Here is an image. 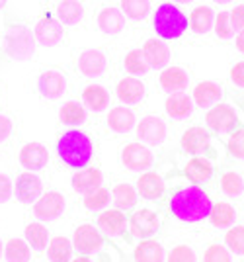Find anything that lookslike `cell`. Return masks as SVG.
<instances>
[{
  "label": "cell",
  "instance_id": "33",
  "mask_svg": "<svg viewBox=\"0 0 244 262\" xmlns=\"http://www.w3.org/2000/svg\"><path fill=\"white\" fill-rule=\"evenodd\" d=\"M123 69H125L129 75H135V77L149 75V71H151V67L144 61L141 49H129V51L125 53V57H123Z\"/></svg>",
  "mask_w": 244,
  "mask_h": 262
},
{
  "label": "cell",
  "instance_id": "35",
  "mask_svg": "<svg viewBox=\"0 0 244 262\" xmlns=\"http://www.w3.org/2000/svg\"><path fill=\"white\" fill-rule=\"evenodd\" d=\"M111 202L117 206V209H131L137 204V190L127 182H121L113 188Z\"/></svg>",
  "mask_w": 244,
  "mask_h": 262
},
{
  "label": "cell",
  "instance_id": "5",
  "mask_svg": "<svg viewBox=\"0 0 244 262\" xmlns=\"http://www.w3.org/2000/svg\"><path fill=\"white\" fill-rule=\"evenodd\" d=\"M34 35L37 45L55 47V45L63 43V39L67 37V32H65V24L57 18L55 12L45 10L41 14V18L35 22Z\"/></svg>",
  "mask_w": 244,
  "mask_h": 262
},
{
  "label": "cell",
  "instance_id": "19",
  "mask_svg": "<svg viewBox=\"0 0 244 262\" xmlns=\"http://www.w3.org/2000/svg\"><path fill=\"white\" fill-rule=\"evenodd\" d=\"M209 131L200 127V125H193V127H189V129L184 131V135H182V149L189 155H203L207 151V147H209Z\"/></svg>",
  "mask_w": 244,
  "mask_h": 262
},
{
  "label": "cell",
  "instance_id": "3",
  "mask_svg": "<svg viewBox=\"0 0 244 262\" xmlns=\"http://www.w3.org/2000/svg\"><path fill=\"white\" fill-rule=\"evenodd\" d=\"M188 16L178 8L174 2H162L153 14V30L164 41L180 39L188 32Z\"/></svg>",
  "mask_w": 244,
  "mask_h": 262
},
{
  "label": "cell",
  "instance_id": "27",
  "mask_svg": "<svg viewBox=\"0 0 244 262\" xmlns=\"http://www.w3.org/2000/svg\"><path fill=\"white\" fill-rule=\"evenodd\" d=\"M108 127L113 133H129L135 127V114L125 106H117V108H111L108 114Z\"/></svg>",
  "mask_w": 244,
  "mask_h": 262
},
{
  "label": "cell",
  "instance_id": "50",
  "mask_svg": "<svg viewBox=\"0 0 244 262\" xmlns=\"http://www.w3.org/2000/svg\"><path fill=\"white\" fill-rule=\"evenodd\" d=\"M12 133V120L8 116L0 114V143H4Z\"/></svg>",
  "mask_w": 244,
  "mask_h": 262
},
{
  "label": "cell",
  "instance_id": "52",
  "mask_svg": "<svg viewBox=\"0 0 244 262\" xmlns=\"http://www.w3.org/2000/svg\"><path fill=\"white\" fill-rule=\"evenodd\" d=\"M172 2H176V4H191L193 0H172Z\"/></svg>",
  "mask_w": 244,
  "mask_h": 262
},
{
  "label": "cell",
  "instance_id": "36",
  "mask_svg": "<svg viewBox=\"0 0 244 262\" xmlns=\"http://www.w3.org/2000/svg\"><path fill=\"white\" fill-rule=\"evenodd\" d=\"M59 120L67 125H80L86 121V110L78 102H65L59 110Z\"/></svg>",
  "mask_w": 244,
  "mask_h": 262
},
{
  "label": "cell",
  "instance_id": "56",
  "mask_svg": "<svg viewBox=\"0 0 244 262\" xmlns=\"http://www.w3.org/2000/svg\"><path fill=\"white\" fill-rule=\"evenodd\" d=\"M0 254H2V241H0Z\"/></svg>",
  "mask_w": 244,
  "mask_h": 262
},
{
  "label": "cell",
  "instance_id": "21",
  "mask_svg": "<svg viewBox=\"0 0 244 262\" xmlns=\"http://www.w3.org/2000/svg\"><path fill=\"white\" fill-rule=\"evenodd\" d=\"M215 172V166L211 163L207 157H200L196 155L191 161H188V164L184 166V174L189 182L193 184H203V182H209Z\"/></svg>",
  "mask_w": 244,
  "mask_h": 262
},
{
  "label": "cell",
  "instance_id": "49",
  "mask_svg": "<svg viewBox=\"0 0 244 262\" xmlns=\"http://www.w3.org/2000/svg\"><path fill=\"white\" fill-rule=\"evenodd\" d=\"M231 80H233L234 86L244 88V61H238V63L233 65V69H231Z\"/></svg>",
  "mask_w": 244,
  "mask_h": 262
},
{
  "label": "cell",
  "instance_id": "15",
  "mask_svg": "<svg viewBox=\"0 0 244 262\" xmlns=\"http://www.w3.org/2000/svg\"><path fill=\"white\" fill-rule=\"evenodd\" d=\"M43 192V182L39 176H35L34 172H23L18 176L16 180V198L22 204H35L39 196Z\"/></svg>",
  "mask_w": 244,
  "mask_h": 262
},
{
  "label": "cell",
  "instance_id": "11",
  "mask_svg": "<svg viewBox=\"0 0 244 262\" xmlns=\"http://www.w3.org/2000/svg\"><path fill=\"white\" fill-rule=\"evenodd\" d=\"M96 26L104 35H119L127 28V18L121 12V8L104 6L96 16Z\"/></svg>",
  "mask_w": 244,
  "mask_h": 262
},
{
  "label": "cell",
  "instance_id": "28",
  "mask_svg": "<svg viewBox=\"0 0 244 262\" xmlns=\"http://www.w3.org/2000/svg\"><path fill=\"white\" fill-rule=\"evenodd\" d=\"M189 30L198 35H205L213 30L215 22V12L211 6H196L189 14Z\"/></svg>",
  "mask_w": 244,
  "mask_h": 262
},
{
  "label": "cell",
  "instance_id": "24",
  "mask_svg": "<svg viewBox=\"0 0 244 262\" xmlns=\"http://www.w3.org/2000/svg\"><path fill=\"white\" fill-rule=\"evenodd\" d=\"M102 172L100 168H82V170H78L77 174L72 176V188H75V192L78 194H82V196H86V194H92L94 190H98L102 186Z\"/></svg>",
  "mask_w": 244,
  "mask_h": 262
},
{
  "label": "cell",
  "instance_id": "6",
  "mask_svg": "<svg viewBox=\"0 0 244 262\" xmlns=\"http://www.w3.org/2000/svg\"><path fill=\"white\" fill-rule=\"evenodd\" d=\"M75 67L82 77L98 78L104 77L110 69V57L104 49H80L75 53Z\"/></svg>",
  "mask_w": 244,
  "mask_h": 262
},
{
  "label": "cell",
  "instance_id": "13",
  "mask_svg": "<svg viewBox=\"0 0 244 262\" xmlns=\"http://www.w3.org/2000/svg\"><path fill=\"white\" fill-rule=\"evenodd\" d=\"M141 51H143L144 61L149 63L151 69H164V67L170 63V59H172L170 47H168V45L164 43V39H160V37H158V39H156V37L144 39Z\"/></svg>",
  "mask_w": 244,
  "mask_h": 262
},
{
  "label": "cell",
  "instance_id": "18",
  "mask_svg": "<svg viewBox=\"0 0 244 262\" xmlns=\"http://www.w3.org/2000/svg\"><path fill=\"white\" fill-rule=\"evenodd\" d=\"M20 163L30 172L45 168L47 163H49L47 147H43L41 143H26L22 147V151H20Z\"/></svg>",
  "mask_w": 244,
  "mask_h": 262
},
{
  "label": "cell",
  "instance_id": "9",
  "mask_svg": "<svg viewBox=\"0 0 244 262\" xmlns=\"http://www.w3.org/2000/svg\"><path fill=\"white\" fill-rule=\"evenodd\" d=\"M121 163L125 168L141 172V170H149L153 166L155 157L149 147H144L141 143H129L121 149Z\"/></svg>",
  "mask_w": 244,
  "mask_h": 262
},
{
  "label": "cell",
  "instance_id": "46",
  "mask_svg": "<svg viewBox=\"0 0 244 262\" xmlns=\"http://www.w3.org/2000/svg\"><path fill=\"white\" fill-rule=\"evenodd\" d=\"M168 262H196V252L188 245H178L168 254Z\"/></svg>",
  "mask_w": 244,
  "mask_h": 262
},
{
  "label": "cell",
  "instance_id": "39",
  "mask_svg": "<svg viewBox=\"0 0 244 262\" xmlns=\"http://www.w3.org/2000/svg\"><path fill=\"white\" fill-rule=\"evenodd\" d=\"M4 254H6V260L8 262H28L30 260V256H32L28 243L22 241V239H10L8 241Z\"/></svg>",
  "mask_w": 244,
  "mask_h": 262
},
{
  "label": "cell",
  "instance_id": "41",
  "mask_svg": "<svg viewBox=\"0 0 244 262\" xmlns=\"http://www.w3.org/2000/svg\"><path fill=\"white\" fill-rule=\"evenodd\" d=\"M227 151L231 157L244 161V127H236L234 131L229 133V141H227Z\"/></svg>",
  "mask_w": 244,
  "mask_h": 262
},
{
  "label": "cell",
  "instance_id": "29",
  "mask_svg": "<svg viewBox=\"0 0 244 262\" xmlns=\"http://www.w3.org/2000/svg\"><path fill=\"white\" fill-rule=\"evenodd\" d=\"M125 215L121 209H106L98 215V227H100L108 237H115L121 235V231L125 229Z\"/></svg>",
  "mask_w": 244,
  "mask_h": 262
},
{
  "label": "cell",
  "instance_id": "7",
  "mask_svg": "<svg viewBox=\"0 0 244 262\" xmlns=\"http://www.w3.org/2000/svg\"><path fill=\"white\" fill-rule=\"evenodd\" d=\"M205 123L213 133H231L238 127V116L231 104H219L213 106L205 116Z\"/></svg>",
  "mask_w": 244,
  "mask_h": 262
},
{
  "label": "cell",
  "instance_id": "48",
  "mask_svg": "<svg viewBox=\"0 0 244 262\" xmlns=\"http://www.w3.org/2000/svg\"><path fill=\"white\" fill-rule=\"evenodd\" d=\"M12 198V182L6 174L0 172V204H6Z\"/></svg>",
  "mask_w": 244,
  "mask_h": 262
},
{
  "label": "cell",
  "instance_id": "2",
  "mask_svg": "<svg viewBox=\"0 0 244 262\" xmlns=\"http://www.w3.org/2000/svg\"><path fill=\"white\" fill-rule=\"evenodd\" d=\"M57 155L68 168H84L94 159V141L84 131L68 129L57 141Z\"/></svg>",
  "mask_w": 244,
  "mask_h": 262
},
{
  "label": "cell",
  "instance_id": "22",
  "mask_svg": "<svg viewBox=\"0 0 244 262\" xmlns=\"http://www.w3.org/2000/svg\"><path fill=\"white\" fill-rule=\"evenodd\" d=\"M104 245L100 231L94 229V225H80L75 231V249L82 254H90V252L98 251Z\"/></svg>",
  "mask_w": 244,
  "mask_h": 262
},
{
  "label": "cell",
  "instance_id": "51",
  "mask_svg": "<svg viewBox=\"0 0 244 262\" xmlns=\"http://www.w3.org/2000/svg\"><path fill=\"white\" fill-rule=\"evenodd\" d=\"M234 45H236V49H238L240 53H244V30L236 32V39H234Z\"/></svg>",
  "mask_w": 244,
  "mask_h": 262
},
{
  "label": "cell",
  "instance_id": "43",
  "mask_svg": "<svg viewBox=\"0 0 244 262\" xmlns=\"http://www.w3.org/2000/svg\"><path fill=\"white\" fill-rule=\"evenodd\" d=\"M213 32L219 39H231L234 35V30L231 26V18H229V10H223L215 16V22H213Z\"/></svg>",
  "mask_w": 244,
  "mask_h": 262
},
{
  "label": "cell",
  "instance_id": "20",
  "mask_svg": "<svg viewBox=\"0 0 244 262\" xmlns=\"http://www.w3.org/2000/svg\"><path fill=\"white\" fill-rule=\"evenodd\" d=\"M137 192L143 200H151V202H156L164 196L166 192V184L162 180V176L156 174V172H144V174L139 176L137 180Z\"/></svg>",
  "mask_w": 244,
  "mask_h": 262
},
{
  "label": "cell",
  "instance_id": "54",
  "mask_svg": "<svg viewBox=\"0 0 244 262\" xmlns=\"http://www.w3.org/2000/svg\"><path fill=\"white\" fill-rule=\"evenodd\" d=\"M215 4H229V2H233V0H213Z\"/></svg>",
  "mask_w": 244,
  "mask_h": 262
},
{
  "label": "cell",
  "instance_id": "4",
  "mask_svg": "<svg viewBox=\"0 0 244 262\" xmlns=\"http://www.w3.org/2000/svg\"><path fill=\"white\" fill-rule=\"evenodd\" d=\"M35 35L34 30L26 22L20 20H8L4 28V49L10 59L26 61L32 59L35 53Z\"/></svg>",
  "mask_w": 244,
  "mask_h": 262
},
{
  "label": "cell",
  "instance_id": "1",
  "mask_svg": "<svg viewBox=\"0 0 244 262\" xmlns=\"http://www.w3.org/2000/svg\"><path fill=\"white\" fill-rule=\"evenodd\" d=\"M211 198L201 190L200 186H182L176 188L170 200H168V208L172 211V215L184 223H198L209 217L211 211Z\"/></svg>",
  "mask_w": 244,
  "mask_h": 262
},
{
  "label": "cell",
  "instance_id": "12",
  "mask_svg": "<svg viewBox=\"0 0 244 262\" xmlns=\"http://www.w3.org/2000/svg\"><path fill=\"white\" fill-rule=\"evenodd\" d=\"M65 206L67 202L61 192H47L43 196H39V200L34 204V213L41 221H51L65 211Z\"/></svg>",
  "mask_w": 244,
  "mask_h": 262
},
{
  "label": "cell",
  "instance_id": "38",
  "mask_svg": "<svg viewBox=\"0 0 244 262\" xmlns=\"http://www.w3.org/2000/svg\"><path fill=\"white\" fill-rule=\"evenodd\" d=\"M221 190L225 196L229 198H238L244 192V180L242 176L234 170H227L221 176Z\"/></svg>",
  "mask_w": 244,
  "mask_h": 262
},
{
  "label": "cell",
  "instance_id": "37",
  "mask_svg": "<svg viewBox=\"0 0 244 262\" xmlns=\"http://www.w3.org/2000/svg\"><path fill=\"white\" fill-rule=\"evenodd\" d=\"M72 252V243L67 237H55L49 243V260L51 262H68Z\"/></svg>",
  "mask_w": 244,
  "mask_h": 262
},
{
  "label": "cell",
  "instance_id": "53",
  "mask_svg": "<svg viewBox=\"0 0 244 262\" xmlns=\"http://www.w3.org/2000/svg\"><path fill=\"white\" fill-rule=\"evenodd\" d=\"M72 262H90V258H86V256H78V258H75Z\"/></svg>",
  "mask_w": 244,
  "mask_h": 262
},
{
  "label": "cell",
  "instance_id": "17",
  "mask_svg": "<svg viewBox=\"0 0 244 262\" xmlns=\"http://www.w3.org/2000/svg\"><path fill=\"white\" fill-rule=\"evenodd\" d=\"M158 84L162 90H166L168 94L172 92H184L189 84V75L184 67H164L162 73L158 75Z\"/></svg>",
  "mask_w": 244,
  "mask_h": 262
},
{
  "label": "cell",
  "instance_id": "45",
  "mask_svg": "<svg viewBox=\"0 0 244 262\" xmlns=\"http://www.w3.org/2000/svg\"><path fill=\"white\" fill-rule=\"evenodd\" d=\"M203 262H231V252L223 245H211L203 254Z\"/></svg>",
  "mask_w": 244,
  "mask_h": 262
},
{
  "label": "cell",
  "instance_id": "32",
  "mask_svg": "<svg viewBox=\"0 0 244 262\" xmlns=\"http://www.w3.org/2000/svg\"><path fill=\"white\" fill-rule=\"evenodd\" d=\"M135 262H164V249L153 239H141L135 249Z\"/></svg>",
  "mask_w": 244,
  "mask_h": 262
},
{
  "label": "cell",
  "instance_id": "34",
  "mask_svg": "<svg viewBox=\"0 0 244 262\" xmlns=\"http://www.w3.org/2000/svg\"><path fill=\"white\" fill-rule=\"evenodd\" d=\"M119 8L125 14V18L141 22L151 14V0H119Z\"/></svg>",
  "mask_w": 244,
  "mask_h": 262
},
{
  "label": "cell",
  "instance_id": "16",
  "mask_svg": "<svg viewBox=\"0 0 244 262\" xmlns=\"http://www.w3.org/2000/svg\"><path fill=\"white\" fill-rule=\"evenodd\" d=\"M115 92H117L119 102L127 104V106H133V104L143 102L144 94H147V86L139 77H123L119 78Z\"/></svg>",
  "mask_w": 244,
  "mask_h": 262
},
{
  "label": "cell",
  "instance_id": "8",
  "mask_svg": "<svg viewBox=\"0 0 244 262\" xmlns=\"http://www.w3.org/2000/svg\"><path fill=\"white\" fill-rule=\"evenodd\" d=\"M37 92L47 100H59L67 90V78L57 69H47L37 77Z\"/></svg>",
  "mask_w": 244,
  "mask_h": 262
},
{
  "label": "cell",
  "instance_id": "25",
  "mask_svg": "<svg viewBox=\"0 0 244 262\" xmlns=\"http://www.w3.org/2000/svg\"><path fill=\"white\" fill-rule=\"evenodd\" d=\"M166 114L174 120H186L193 112V100L186 92H172L166 98Z\"/></svg>",
  "mask_w": 244,
  "mask_h": 262
},
{
  "label": "cell",
  "instance_id": "44",
  "mask_svg": "<svg viewBox=\"0 0 244 262\" xmlns=\"http://www.w3.org/2000/svg\"><path fill=\"white\" fill-rule=\"evenodd\" d=\"M108 204H110V192H108L106 188H102V186L98 190H94L92 194H86V196H84V208L92 209V211L106 208Z\"/></svg>",
  "mask_w": 244,
  "mask_h": 262
},
{
  "label": "cell",
  "instance_id": "30",
  "mask_svg": "<svg viewBox=\"0 0 244 262\" xmlns=\"http://www.w3.org/2000/svg\"><path fill=\"white\" fill-rule=\"evenodd\" d=\"M82 102L92 112H104L110 106V92L102 84H88L82 90Z\"/></svg>",
  "mask_w": 244,
  "mask_h": 262
},
{
  "label": "cell",
  "instance_id": "42",
  "mask_svg": "<svg viewBox=\"0 0 244 262\" xmlns=\"http://www.w3.org/2000/svg\"><path fill=\"white\" fill-rule=\"evenodd\" d=\"M225 245L234 254H244V225H236L227 231Z\"/></svg>",
  "mask_w": 244,
  "mask_h": 262
},
{
  "label": "cell",
  "instance_id": "40",
  "mask_svg": "<svg viewBox=\"0 0 244 262\" xmlns=\"http://www.w3.org/2000/svg\"><path fill=\"white\" fill-rule=\"evenodd\" d=\"M26 239H28V245H32L34 249L41 251L47 247V241H49V231L47 227H43L41 223H30L26 227Z\"/></svg>",
  "mask_w": 244,
  "mask_h": 262
},
{
  "label": "cell",
  "instance_id": "23",
  "mask_svg": "<svg viewBox=\"0 0 244 262\" xmlns=\"http://www.w3.org/2000/svg\"><path fill=\"white\" fill-rule=\"evenodd\" d=\"M223 98V88L221 84L213 82V80H203L198 86L193 88V104L200 106V108H211L215 106L219 100Z\"/></svg>",
  "mask_w": 244,
  "mask_h": 262
},
{
  "label": "cell",
  "instance_id": "10",
  "mask_svg": "<svg viewBox=\"0 0 244 262\" xmlns=\"http://www.w3.org/2000/svg\"><path fill=\"white\" fill-rule=\"evenodd\" d=\"M129 227L137 239H151L160 227V219L153 209L141 208L133 211V215L129 219Z\"/></svg>",
  "mask_w": 244,
  "mask_h": 262
},
{
  "label": "cell",
  "instance_id": "14",
  "mask_svg": "<svg viewBox=\"0 0 244 262\" xmlns=\"http://www.w3.org/2000/svg\"><path fill=\"white\" fill-rule=\"evenodd\" d=\"M137 137L149 145H160L166 139V123L156 116H144L137 125Z\"/></svg>",
  "mask_w": 244,
  "mask_h": 262
},
{
  "label": "cell",
  "instance_id": "26",
  "mask_svg": "<svg viewBox=\"0 0 244 262\" xmlns=\"http://www.w3.org/2000/svg\"><path fill=\"white\" fill-rule=\"evenodd\" d=\"M55 16L65 26H77L84 18L82 0H59L55 6Z\"/></svg>",
  "mask_w": 244,
  "mask_h": 262
},
{
  "label": "cell",
  "instance_id": "55",
  "mask_svg": "<svg viewBox=\"0 0 244 262\" xmlns=\"http://www.w3.org/2000/svg\"><path fill=\"white\" fill-rule=\"evenodd\" d=\"M6 2H8V0H0V10H4V6H6Z\"/></svg>",
  "mask_w": 244,
  "mask_h": 262
},
{
  "label": "cell",
  "instance_id": "47",
  "mask_svg": "<svg viewBox=\"0 0 244 262\" xmlns=\"http://www.w3.org/2000/svg\"><path fill=\"white\" fill-rule=\"evenodd\" d=\"M229 18H231V26L234 32L244 30V4H238L233 10H229Z\"/></svg>",
  "mask_w": 244,
  "mask_h": 262
},
{
  "label": "cell",
  "instance_id": "31",
  "mask_svg": "<svg viewBox=\"0 0 244 262\" xmlns=\"http://www.w3.org/2000/svg\"><path fill=\"white\" fill-rule=\"evenodd\" d=\"M236 219V209L229 204V202H217L211 206L209 211V221L213 227H219V229H227L231 227Z\"/></svg>",
  "mask_w": 244,
  "mask_h": 262
}]
</instances>
